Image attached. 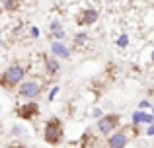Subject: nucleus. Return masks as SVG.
Returning <instances> with one entry per match:
<instances>
[{"label":"nucleus","instance_id":"2eb2a0df","mask_svg":"<svg viewBox=\"0 0 154 148\" xmlns=\"http://www.w3.org/2000/svg\"><path fill=\"white\" fill-rule=\"evenodd\" d=\"M16 6H18L16 0H4V8L6 10H16Z\"/></svg>","mask_w":154,"mask_h":148},{"label":"nucleus","instance_id":"dca6fc26","mask_svg":"<svg viewBox=\"0 0 154 148\" xmlns=\"http://www.w3.org/2000/svg\"><path fill=\"white\" fill-rule=\"evenodd\" d=\"M148 107H150V101H148V99H140L139 101V109H148Z\"/></svg>","mask_w":154,"mask_h":148},{"label":"nucleus","instance_id":"7ed1b4c3","mask_svg":"<svg viewBox=\"0 0 154 148\" xmlns=\"http://www.w3.org/2000/svg\"><path fill=\"white\" fill-rule=\"evenodd\" d=\"M18 86H20L18 94L22 95V98H26L27 101H29V99H35L39 94H41V84L35 82V80H23V82H20Z\"/></svg>","mask_w":154,"mask_h":148},{"label":"nucleus","instance_id":"9b49d317","mask_svg":"<svg viewBox=\"0 0 154 148\" xmlns=\"http://www.w3.org/2000/svg\"><path fill=\"white\" fill-rule=\"evenodd\" d=\"M51 35H53V39H55V41H63V39L66 37V33H64L63 26L57 27V29H51Z\"/></svg>","mask_w":154,"mask_h":148},{"label":"nucleus","instance_id":"ddd939ff","mask_svg":"<svg viewBox=\"0 0 154 148\" xmlns=\"http://www.w3.org/2000/svg\"><path fill=\"white\" fill-rule=\"evenodd\" d=\"M127 45H129V35L127 33L119 35V37H117V47H127Z\"/></svg>","mask_w":154,"mask_h":148},{"label":"nucleus","instance_id":"412c9836","mask_svg":"<svg viewBox=\"0 0 154 148\" xmlns=\"http://www.w3.org/2000/svg\"><path fill=\"white\" fill-rule=\"evenodd\" d=\"M16 148H22V146H16Z\"/></svg>","mask_w":154,"mask_h":148},{"label":"nucleus","instance_id":"f8f14e48","mask_svg":"<svg viewBox=\"0 0 154 148\" xmlns=\"http://www.w3.org/2000/svg\"><path fill=\"white\" fill-rule=\"evenodd\" d=\"M88 41V33H76L74 35V43L76 45H84Z\"/></svg>","mask_w":154,"mask_h":148},{"label":"nucleus","instance_id":"1a4fd4ad","mask_svg":"<svg viewBox=\"0 0 154 148\" xmlns=\"http://www.w3.org/2000/svg\"><path fill=\"white\" fill-rule=\"evenodd\" d=\"M140 123H146V125H152L154 123V117L150 113H144L143 109H137L133 113V125H140Z\"/></svg>","mask_w":154,"mask_h":148},{"label":"nucleus","instance_id":"20e7f679","mask_svg":"<svg viewBox=\"0 0 154 148\" xmlns=\"http://www.w3.org/2000/svg\"><path fill=\"white\" fill-rule=\"evenodd\" d=\"M119 125V115H115V113H111V115H102L100 117V121H98V131L102 134H111L113 133V129Z\"/></svg>","mask_w":154,"mask_h":148},{"label":"nucleus","instance_id":"f3484780","mask_svg":"<svg viewBox=\"0 0 154 148\" xmlns=\"http://www.w3.org/2000/svg\"><path fill=\"white\" fill-rule=\"evenodd\" d=\"M29 31H31V37H33V39H37V37H39V29H37V27H35V26L31 27Z\"/></svg>","mask_w":154,"mask_h":148},{"label":"nucleus","instance_id":"0eeeda50","mask_svg":"<svg viewBox=\"0 0 154 148\" xmlns=\"http://www.w3.org/2000/svg\"><path fill=\"white\" fill-rule=\"evenodd\" d=\"M51 53L55 55V59H70V49L63 41H53L51 43Z\"/></svg>","mask_w":154,"mask_h":148},{"label":"nucleus","instance_id":"6e6552de","mask_svg":"<svg viewBox=\"0 0 154 148\" xmlns=\"http://www.w3.org/2000/svg\"><path fill=\"white\" fill-rule=\"evenodd\" d=\"M94 22H98V12L96 10H82L80 16L76 18L78 26H92Z\"/></svg>","mask_w":154,"mask_h":148},{"label":"nucleus","instance_id":"f03ea898","mask_svg":"<svg viewBox=\"0 0 154 148\" xmlns=\"http://www.w3.org/2000/svg\"><path fill=\"white\" fill-rule=\"evenodd\" d=\"M23 78H26V68H23L22 65H12L10 68L2 74V78H0V86L14 88V86H18L20 82H23Z\"/></svg>","mask_w":154,"mask_h":148},{"label":"nucleus","instance_id":"4468645a","mask_svg":"<svg viewBox=\"0 0 154 148\" xmlns=\"http://www.w3.org/2000/svg\"><path fill=\"white\" fill-rule=\"evenodd\" d=\"M59 92H60V86H53L51 88V92H49V101H53V99L59 95Z\"/></svg>","mask_w":154,"mask_h":148},{"label":"nucleus","instance_id":"9d476101","mask_svg":"<svg viewBox=\"0 0 154 148\" xmlns=\"http://www.w3.org/2000/svg\"><path fill=\"white\" fill-rule=\"evenodd\" d=\"M45 72L49 74V76H57L60 72V62H59V59H45Z\"/></svg>","mask_w":154,"mask_h":148},{"label":"nucleus","instance_id":"6ab92c4d","mask_svg":"<svg viewBox=\"0 0 154 148\" xmlns=\"http://www.w3.org/2000/svg\"><path fill=\"white\" fill-rule=\"evenodd\" d=\"M146 134H148V137H152V134H154V127H152V125H148V129H146Z\"/></svg>","mask_w":154,"mask_h":148},{"label":"nucleus","instance_id":"423d86ee","mask_svg":"<svg viewBox=\"0 0 154 148\" xmlns=\"http://www.w3.org/2000/svg\"><path fill=\"white\" fill-rule=\"evenodd\" d=\"M127 142H129L127 133H125V131H117V133H113L111 137H109L107 144H109V148H125Z\"/></svg>","mask_w":154,"mask_h":148},{"label":"nucleus","instance_id":"a211bd4d","mask_svg":"<svg viewBox=\"0 0 154 148\" xmlns=\"http://www.w3.org/2000/svg\"><path fill=\"white\" fill-rule=\"evenodd\" d=\"M92 115H94V117H98V119H100V117H102L103 113H102V109H94V111H92Z\"/></svg>","mask_w":154,"mask_h":148},{"label":"nucleus","instance_id":"39448f33","mask_svg":"<svg viewBox=\"0 0 154 148\" xmlns=\"http://www.w3.org/2000/svg\"><path fill=\"white\" fill-rule=\"evenodd\" d=\"M37 113H39V105L33 101V99H29L27 103H23V105L18 107V117L23 119V121H31Z\"/></svg>","mask_w":154,"mask_h":148},{"label":"nucleus","instance_id":"aec40b11","mask_svg":"<svg viewBox=\"0 0 154 148\" xmlns=\"http://www.w3.org/2000/svg\"><path fill=\"white\" fill-rule=\"evenodd\" d=\"M0 14H2V8H0Z\"/></svg>","mask_w":154,"mask_h":148},{"label":"nucleus","instance_id":"f257e3e1","mask_svg":"<svg viewBox=\"0 0 154 148\" xmlns=\"http://www.w3.org/2000/svg\"><path fill=\"white\" fill-rule=\"evenodd\" d=\"M63 123H60L59 117H51L49 121L45 123V129H43V138H45V142H49L51 146H57L63 142Z\"/></svg>","mask_w":154,"mask_h":148}]
</instances>
